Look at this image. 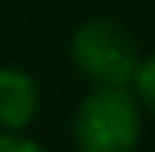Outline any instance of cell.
<instances>
[{
  "instance_id": "1",
  "label": "cell",
  "mask_w": 155,
  "mask_h": 152,
  "mask_svg": "<svg viewBox=\"0 0 155 152\" xmlns=\"http://www.w3.org/2000/svg\"><path fill=\"white\" fill-rule=\"evenodd\" d=\"M72 142L79 152H134L141 142V107L131 90L97 86L76 107Z\"/></svg>"
},
{
  "instance_id": "2",
  "label": "cell",
  "mask_w": 155,
  "mask_h": 152,
  "mask_svg": "<svg viewBox=\"0 0 155 152\" xmlns=\"http://www.w3.org/2000/svg\"><path fill=\"white\" fill-rule=\"evenodd\" d=\"M69 59L97 86H131L138 73V42L124 24L110 17H90L69 38Z\"/></svg>"
},
{
  "instance_id": "3",
  "label": "cell",
  "mask_w": 155,
  "mask_h": 152,
  "mask_svg": "<svg viewBox=\"0 0 155 152\" xmlns=\"http://www.w3.org/2000/svg\"><path fill=\"white\" fill-rule=\"evenodd\" d=\"M41 104V90L24 66H0V131L21 135L35 121Z\"/></svg>"
},
{
  "instance_id": "4",
  "label": "cell",
  "mask_w": 155,
  "mask_h": 152,
  "mask_svg": "<svg viewBox=\"0 0 155 152\" xmlns=\"http://www.w3.org/2000/svg\"><path fill=\"white\" fill-rule=\"evenodd\" d=\"M134 97H138V107H148L155 114V52L148 59L138 62V73H134Z\"/></svg>"
},
{
  "instance_id": "5",
  "label": "cell",
  "mask_w": 155,
  "mask_h": 152,
  "mask_svg": "<svg viewBox=\"0 0 155 152\" xmlns=\"http://www.w3.org/2000/svg\"><path fill=\"white\" fill-rule=\"evenodd\" d=\"M0 152H45V149L24 135H4L0 131Z\"/></svg>"
}]
</instances>
